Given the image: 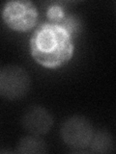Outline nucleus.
<instances>
[{"label": "nucleus", "instance_id": "obj_1", "mask_svg": "<svg viewBox=\"0 0 116 154\" xmlns=\"http://www.w3.org/2000/svg\"><path fill=\"white\" fill-rule=\"evenodd\" d=\"M75 51L71 34L57 23L47 22L36 29L30 38L34 60L47 69H57L69 62Z\"/></svg>", "mask_w": 116, "mask_h": 154}, {"label": "nucleus", "instance_id": "obj_2", "mask_svg": "<svg viewBox=\"0 0 116 154\" xmlns=\"http://www.w3.org/2000/svg\"><path fill=\"white\" fill-rule=\"evenodd\" d=\"M38 10L29 0H12L5 3L2 9V19L14 31L27 32L36 25Z\"/></svg>", "mask_w": 116, "mask_h": 154}, {"label": "nucleus", "instance_id": "obj_3", "mask_svg": "<svg viewBox=\"0 0 116 154\" xmlns=\"http://www.w3.org/2000/svg\"><path fill=\"white\" fill-rule=\"evenodd\" d=\"M31 88L30 75L21 66L9 65L0 69V95L7 100L24 97Z\"/></svg>", "mask_w": 116, "mask_h": 154}, {"label": "nucleus", "instance_id": "obj_4", "mask_svg": "<svg viewBox=\"0 0 116 154\" xmlns=\"http://www.w3.org/2000/svg\"><path fill=\"white\" fill-rule=\"evenodd\" d=\"M60 135L68 146L75 149H84L89 146L94 135V129L86 118L72 116L61 125Z\"/></svg>", "mask_w": 116, "mask_h": 154}, {"label": "nucleus", "instance_id": "obj_5", "mask_svg": "<svg viewBox=\"0 0 116 154\" xmlns=\"http://www.w3.org/2000/svg\"><path fill=\"white\" fill-rule=\"evenodd\" d=\"M22 127L32 135H46L53 125V118L48 111L39 105L28 107L22 115Z\"/></svg>", "mask_w": 116, "mask_h": 154}, {"label": "nucleus", "instance_id": "obj_6", "mask_svg": "<svg viewBox=\"0 0 116 154\" xmlns=\"http://www.w3.org/2000/svg\"><path fill=\"white\" fill-rule=\"evenodd\" d=\"M16 152L19 154H43L47 152V144L37 135H29L19 140Z\"/></svg>", "mask_w": 116, "mask_h": 154}, {"label": "nucleus", "instance_id": "obj_7", "mask_svg": "<svg viewBox=\"0 0 116 154\" xmlns=\"http://www.w3.org/2000/svg\"><path fill=\"white\" fill-rule=\"evenodd\" d=\"M88 147L94 153H110L114 149L113 137L109 132L100 130L94 133Z\"/></svg>", "mask_w": 116, "mask_h": 154}, {"label": "nucleus", "instance_id": "obj_8", "mask_svg": "<svg viewBox=\"0 0 116 154\" xmlns=\"http://www.w3.org/2000/svg\"><path fill=\"white\" fill-rule=\"evenodd\" d=\"M65 14V11L60 5L58 4H52L50 7L47 8V17L48 18V22L51 23H59L64 17Z\"/></svg>", "mask_w": 116, "mask_h": 154}, {"label": "nucleus", "instance_id": "obj_9", "mask_svg": "<svg viewBox=\"0 0 116 154\" xmlns=\"http://www.w3.org/2000/svg\"><path fill=\"white\" fill-rule=\"evenodd\" d=\"M57 24L65 28L71 34V36H72V34L76 33L79 29V21H77V18L74 16H65L64 18Z\"/></svg>", "mask_w": 116, "mask_h": 154}]
</instances>
